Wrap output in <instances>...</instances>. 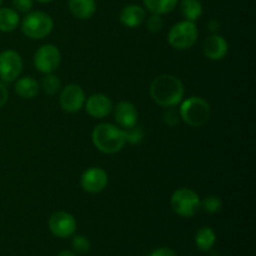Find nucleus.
Segmentation results:
<instances>
[{
	"instance_id": "10",
	"label": "nucleus",
	"mask_w": 256,
	"mask_h": 256,
	"mask_svg": "<svg viewBox=\"0 0 256 256\" xmlns=\"http://www.w3.org/2000/svg\"><path fill=\"white\" fill-rule=\"evenodd\" d=\"M49 229L54 236L66 239L74 235L76 230V220L66 212H56L50 216Z\"/></svg>"
},
{
	"instance_id": "17",
	"label": "nucleus",
	"mask_w": 256,
	"mask_h": 256,
	"mask_svg": "<svg viewBox=\"0 0 256 256\" xmlns=\"http://www.w3.org/2000/svg\"><path fill=\"white\" fill-rule=\"evenodd\" d=\"M15 92L22 99H32L40 90V84L32 76H22L16 79L14 86Z\"/></svg>"
},
{
	"instance_id": "31",
	"label": "nucleus",
	"mask_w": 256,
	"mask_h": 256,
	"mask_svg": "<svg viewBox=\"0 0 256 256\" xmlns=\"http://www.w3.org/2000/svg\"><path fill=\"white\" fill-rule=\"evenodd\" d=\"M208 29H209L212 34H216V32L222 29V24H220V22H218V20L212 19L208 22Z\"/></svg>"
},
{
	"instance_id": "29",
	"label": "nucleus",
	"mask_w": 256,
	"mask_h": 256,
	"mask_svg": "<svg viewBox=\"0 0 256 256\" xmlns=\"http://www.w3.org/2000/svg\"><path fill=\"white\" fill-rule=\"evenodd\" d=\"M149 256H176V254L170 248H158Z\"/></svg>"
},
{
	"instance_id": "3",
	"label": "nucleus",
	"mask_w": 256,
	"mask_h": 256,
	"mask_svg": "<svg viewBox=\"0 0 256 256\" xmlns=\"http://www.w3.org/2000/svg\"><path fill=\"white\" fill-rule=\"evenodd\" d=\"M180 118L185 124L192 128H202L210 119V105L200 96H190L182 102Z\"/></svg>"
},
{
	"instance_id": "27",
	"label": "nucleus",
	"mask_w": 256,
	"mask_h": 256,
	"mask_svg": "<svg viewBox=\"0 0 256 256\" xmlns=\"http://www.w3.org/2000/svg\"><path fill=\"white\" fill-rule=\"evenodd\" d=\"M145 20H146V29L150 32H159L164 28V20H162V15L152 14V16H149Z\"/></svg>"
},
{
	"instance_id": "19",
	"label": "nucleus",
	"mask_w": 256,
	"mask_h": 256,
	"mask_svg": "<svg viewBox=\"0 0 256 256\" xmlns=\"http://www.w3.org/2000/svg\"><path fill=\"white\" fill-rule=\"evenodd\" d=\"M20 16L12 8H0V32H12L18 28Z\"/></svg>"
},
{
	"instance_id": "30",
	"label": "nucleus",
	"mask_w": 256,
	"mask_h": 256,
	"mask_svg": "<svg viewBox=\"0 0 256 256\" xmlns=\"http://www.w3.org/2000/svg\"><path fill=\"white\" fill-rule=\"evenodd\" d=\"M9 99V92H8V88L5 86V84L2 82H0V108L4 106L8 102Z\"/></svg>"
},
{
	"instance_id": "9",
	"label": "nucleus",
	"mask_w": 256,
	"mask_h": 256,
	"mask_svg": "<svg viewBox=\"0 0 256 256\" xmlns=\"http://www.w3.org/2000/svg\"><path fill=\"white\" fill-rule=\"evenodd\" d=\"M60 106L66 112H78L84 108L85 92L82 88L78 84H69L62 88L60 92Z\"/></svg>"
},
{
	"instance_id": "8",
	"label": "nucleus",
	"mask_w": 256,
	"mask_h": 256,
	"mask_svg": "<svg viewBox=\"0 0 256 256\" xmlns=\"http://www.w3.org/2000/svg\"><path fill=\"white\" fill-rule=\"evenodd\" d=\"M22 70V59L15 50L0 52V79L2 82H12L19 78Z\"/></svg>"
},
{
	"instance_id": "14",
	"label": "nucleus",
	"mask_w": 256,
	"mask_h": 256,
	"mask_svg": "<svg viewBox=\"0 0 256 256\" xmlns=\"http://www.w3.org/2000/svg\"><path fill=\"white\" fill-rule=\"evenodd\" d=\"M138 116H139V114H138L136 106L130 102H125L124 100V102H118L114 109L115 122L122 129L136 125Z\"/></svg>"
},
{
	"instance_id": "18",
	"label": "nucleus",
	"mask_w": 256,
	"mask_h": 256,
	"mask_svg": "<svg viewBox=\"0 0 256 256\" xmlns=\"http://www.w3.org/2000/svg\"><path fill=\"white\" fill-rule=\"evenodd\" d=\"M216 242V234L209 226H202L198 230L195 235V245L200 252H209Z\"/></svg>"
},
{
	"instance_id": "6",
	"label": "nucleus",
	"mask_w": 256,
	"mask_h": 256,
	"mask_svg": "<svg viewBox=\"0 0 256 256\" xmlns=\"http://www.w3.org/2000/svg\"><path fill=\"white\" fill-rule=\"evenodd\" d=\"M198 35H199V32L195 22L182 20L172 25V29L169 30L168 42L174 49L186 50L196 42Z\"/></svg>"
},
{
	"instance_id": "33",
	"label": "nucleus",
	"mask_w": 256,
	"mask_h": 256,
	"mask_svg": "<svg viewBox=\"0 0 256 256\" xmlns=\"http://www.w3.org/2000/svg\"><path fill=\"white\" fill-rule=\"evenodd\" d=\"M36 2H52V0H36Z\"/></svg>"
},
{
	"instance_id": "4",
	"label": "nucleus",
	"mask_w": 256,
	"mask_h": 256,
	"mask_svg": "<svg viewBox=\"0 0 256 256\" xmlns=\"http://www.w3.org/2000/svg\"><path fill=\"white\" fill-rule=\"evenodd\" d=\"M54 22L49 14L44 12H28L22 22V34L30 39H44L52 32Z\"/></svg>"
},
{
	"instance_id": "25",
	"label": "nucleus",
	"mask_w": 256,
	"mask_h": 256,
	"mask_svg": "<svg viewBox=\"0 0 256 256\" xmlns=\"http://www.w3.org/2000/svg\"><path fill=\"white\" fill-rule=\"evenodd\" d=\"M72 249L78 254H86L90 252V242L86 236H82V235H76L72 239Z\"/></svg>"
},
{
	"instance_id": "11",
	"label": "nucleus",
	"mask_w": 256,
	"mask_h": 256,
	"mask_svg": "<svg viewBox=\"0 0 256 256\" xmlns=\"http://www.w3.org/2000/svg\"><path fill=\"white\" fill-rule=\"evenodd\" d=\"M109 178H108L106 172L102 168L92 166L85 170L80 178V184L84 192H90V194H98L102 192L106 188Z\"/></svg>"
},
{
	"instance_id": "24",
	"label": "nucleus",
	"mask_w": 256,
	"mask_h": 256,
	"mask_svg": "<svg viewBox=\"0 0 256 256\" xmlns=\"http://www.w3.org/2000/svg\"><path fill=\"white\" fill-rule=\"evenodd\" d=\"M125 136V142H130L132 145H138L142 142L144 139V129L139 125H134V126L122 129Z\"/></svg>"
},
{
	"instance_id": "34",
	"label": "nucleus",
	"mask_w": 256,
	"mask_h": 256,
	"mask_svg": "<svg viewBox=\"0 0 256 256\" xmlns=\"http://www.w3.org/2000/svg\"><path fill=\"white\" fill-rule=\"evenodd\" d=\"M2 0H0V5H2Z\"/></svg>"
},
{
	"instance_id": "2",
	"label": "nucleus",
	"mask_w": 256,
	"mask_h": 256,
	"mask_svg": "<svg viewBox=\"0 0 256 256\" xmlns=\"http://www.w3.org/2000/svg\"><path fill=\"white\" fill-rule=\"evenodd\" d=\"M92 139L94 146L104 154L119 152L126 142L122 129L109 122L96 125L92 130Z\"/></svg>"
},
{
	"instance_id": "1",
	"label": "nucleus",
	"mask_w": 256,
	"mask_h": 256,
	"mask_svg": "<svg viewBox=\"0 0 256 256\" xmlns=\"http://www.w3.org/2000/svg\"><path fill=\"white\" fill-rule=\"evenodd\" d=\"M185 88L179 78L170 74L159 75L150 85V96L162 108H172L182 102Z\"/></svg>"
},
{
	"instance_id": "23",
	"label": "nucleus",
	"mask_w": 256,
	"mask_h": 256,
	"mask_svg": "<svg viewBox=\"0 0 256 256\" xmlns=\"http://www.w3.org/2000/svg\"><path fill=\"white\" fill-rule=\"evenodd\" d=\"M42 88L48 95H55L62 89V82H60V79L56 75L46 74V76L42 79Z\"/></svg>"
},
{
	"instance_id": "16",
	"label": "nucleus",
	"mask_w": 256,
	"mask_h": 256,
	"mask_svg": "<svg viewBox=\"0 0 256 256\" xmlns=\"http://www.w3.org/2000/svg\"><path fill=\"white\" fill-rule=\"evenodd\" d=\"M68 6L75 18L82 20L90 19L96 12L95 0H69Z\"/></svg>"
},
{
	"instance_id": "26",
	"label": "nucleus",
	"mask_w": 256,
	"mask_h": 256,
	"mask_svg": "<svg viewBox=\"0 0 256 256\" xmlns=\"http://www.w3.org/2000/svg\"><path fill=\"white\" fill-rule=\"evenodd\" d=\"M162 120H164V122L168 125V126L170 128L176 126V125L180 122V120H182L179 110H175L174 106L166 108L164 115H162Z\"/></svg>"
},
{
	"instance_id": "20",
	"label": "nucleus",
	"mask_w": 256,
	"mask_h": 256,
	"mask_svg": "<svg viewBox=\"0 0 256 256\" xmlns=\"http://www.w3.org/2000/svg\"><path fill=\"white\" fill-rule=\"evenodd\" d=\"M180 10L185 20L195 22L202 15V4L200 0H182Z\"/></svg>"
},
{
	"instance_id": "7",
	"label": "nucleus",
	"mask_w": 256,
	"mask_h": 256,
	"mask_svg": "<svg viewBox=\"0 0 256 256\" xmlns=\"http://www.w3.org/2000/svg\"><path fill=\"white\" fill-rule=\"evenodd\" d=\"M62 54L52 44H45L36 50L34 55V65L38 72L42 74H52L59 68Z\"/></svg>"
},
{
	"instance_id": "28",
	"label": "nucleus",
	"mask_w": 256,
	"mask_h": 256,
	"mask_svg": "<svg viewBox=\"0 0 256 256\" xmlns=\"http://www.w3.org/2000/svg\"><path fill=\"white\" fill-rule=\"evenodd\" d=\"M34 5V0H12V6L18 12H29Z\"/></svg>"
},
{
	"instance_id": "15",
	"label": "nucleus",
	"mask_w": 256,
	"mask_h": 256,
	"mask_svg": "<svg viewBox=\"0 0 256 256\" xmlns=\"http://www.w3.org/2000/svg\"><path fill=\"white\" fill-rule=\"evenodd\" d=\"M146 19V12L142 6L136 4H130L122 8L120 12V22L124 26L130 28V29H135L139 28L142 22Z\"/></svg>"
},
{
	"instance_id": "5",
	"label": "nucleus",
	"mask_w": 256,
	"mask_h": 256,
	"mask_svg": "<svg viewBox=\"0 0 256 256\" xmlns=\"http://www.w3.org/2000/svg\"><path fill=\"white\" fill-rule=\"evenodd\" d=\"M200 196L189 188H182L172 192L170 204L172 212L182 218H192L200 210Z\"/></svg>"
},
{
	"instance_id": "12",
	"label": "nucleus",
	"mask_w": 256,
	"mask_h": 256,
	"mask_svg": "<svg viewBox=\"0 0 256 256\" xmlns=\"http://www.w3.org/2000/svg\"><path fill=\"white\" fill-rule=\"evenodd\" d=\"M84 108L94 119H104L112 112V102L105 94H92L85 100Z\"/></svg>"
},
{
	"instance_id": "13",
	"label": "nucleus",
	"mask_w": 256,
	"mask_h": 256,
	"mask_svg": "<svg viewBox=\"0 0 256 256\" xmlns=\"http://www.w3.org/2000/svg\"><path fill=\"white\" fill-rule=\"evenodd\" d=\"M228 50H229V44L219 34H212L208 36L202 42V52L205 56L210 60H222L226 56Z\"/></svg>"
},
{
	"instance_id": "21",
	"label": "nucleus",
	"mask_w": 256,
	"mask_h": 256,
	"mask_svg": "<svg viewBox=\"0 0 256 256\" xmlns=\"http://www.w3.org/2000/svg\"><path fill=\"white\" fill-rule=\"evenodd\" d=\"M145 8L149 10L152 14L164 15L169 14L176 8L179 0H142Z\"/></svg>"
},
{
	"instance_id": "32",
	"label": "nucleus",
	"mask_w": 256,
	"mask_h": 256,
	"mask_svg": "<svg viewBox=\"0 0 256 256\" xmlns=\"http://www.w3.org/2000/svg\"><path fill=\"white\" fill-rule=\"evenodd\" d=\"M56 256H76V255H75L72 252H69V250H62V252H60Z\"/></svg>"
},
{
	"instance_id": "22",
	"label": "nucleus",
	"mask_w": 256,
	"mask_h": 256,
	"mask_svg": "<svg viewBox=\"0 0 256 256\" xmlns=\"http://www.w3.org/2000/svg\"><path fill=\"white\" fill-rule=\"evenodd\" d=\"M222 202L216 195H208L200 202V209H202L208 214H216L222 210Z\"/></svg>"
}]
</instances>
